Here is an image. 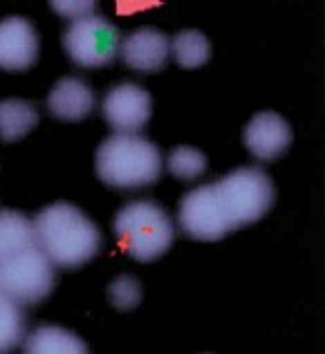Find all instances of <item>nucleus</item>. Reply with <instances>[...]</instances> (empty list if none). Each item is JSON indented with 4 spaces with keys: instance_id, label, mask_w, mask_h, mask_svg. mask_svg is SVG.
Here are the masks:
<instances>
[{
    "instance_id": "f257e3e1",
    "label": "nucleus",
    "mask_w": 325,
    "mask_h": 354,
    "mask_svg": "<svg viewBox=\"0 0 325 354\" xmlns=\"http://www.w3.org/2000/svg\"><path fill=\"white\" fill-rule=\"evenodd\" d=\"M36 242L54 267L79 269L101 249V231L83 211L68 202H54L34 218Z\"/></svg>"
},
{
    "instance_id": "f03ea898",
    "label": "nucleus",
    "mask_w": 325,
    "mask_h": 354,
    "mask_svg": "<svg viewBox=\"0 0 325 354\" xmlns=\"http://www.w3.org/2000/svg\"><path fill=\"white\" fill-rule=\"evenodd\" d=\"M97 175L113 189H142L162 175V153L139 135H113L97 148Z\"/></svg>"
},
{
    "instance_id": "7ed1b4c3",
    "label": "nucleus",
    "mask_w": 325,
    "mask_h": 354,
    "mask_svg": "<svg viewBox=\"0 0 325 354\" xmlns=\"http://www.w3.org/2000/svg\"><path fill=\"white\" fill-rule=\"evenodd\" d=\"M113 231L122 251L139 263L164 256L175 240L173 220L153 200H135L119 209Z\"/></svg>"
},
{
    "instance_id": "20e7f679",
    "label": "nucleus",
    "mask_w": 325,
    "mask_h": 354,
    "mask_svg": "<svg viewBox=\"0 0 325 354\" xmlns=\"http://www.w3.org/2000/svg\"><path fill=\"white\" fill-rule=\"evenodd\" d=\"M218 198L234 231L252 225L272 209L276 191L269 175L258 166H243L216 182Z\"/></svg>"
},
{
    "instance_id": "39448f33",
    "label": "nucleus",
    "mask_w": 325,
    "mask_h": 354,
    "mask_svg": "<svg viewBox=\"0 0 325 354\" xmlns=\"http://www.w3.org/2000/svg\"><path fill=\"white\" fill-rule=\"evenodd\" d=\"M54 265L39 242L0 258V287L18 305H39L54 292Z\"/></svg>"
},
{
    "instance_id": "423d86ee",
    "label": "nucleus",
    "mask_w": 325,
    "mask_h": 354,
    "mask_svg": "<svg viewBox=\"0 0 325 354\" xmlns=\"http://www.w3.org/2000/svg\"><path fill=\"white\" fill-rule=\"evenodd\" d=\"M63 48L79 68H104L113 63L122 48V34L104 16L74 21L63 34Z\"/></svg>"
},
{
    "instance_id": "0eeeda50",
    "label": "nucleus",
    "mask_w": 325,
    "mask_h": 354,
    "mask_svg": "<svg viewBox=\"0 0 325 354\" xmlns=\"http://www.w3.org/2000/svg\"><path fill=\"white\" fill-rule=\"evenodd\" d=\"M178 222L184 236L204 242L220 240L234 231L220 204L216 182L198 186L184 195L180 202Z\"/></svg>"
},
{
    "instance_id": "6e6552de",
    "label": "nucleus",
    "mask_w": 325,
    "mask_h": 354,
    "mask_svg": "<svg viewBox=\"0 0 325 354\" xmlns=\"http://www.w3.org/2000/svg\"><path fill=\"white\" fill-rule=\"evenodd\" d=\"M104 117L108 126L119 135H135L139 133L151 119L153 101L151 95L137 83H119V86L110 88L104 97Z\"/></svg>"
},
{
    "instance_id": "1a4fd4ad",
    "label": "nucleus",
    "mask_w": 325,
    "mask_h": 354,
    "mask_svg": "<svg viewBox=\"0 0 325 354\" xmlns=\"http://www.w3.org/2000/svg\"><path fill=\"white\" fill-rule=\"evenodd\" d=\"M39 59V34L23 16L0 21V68L7 72H25Z\"/></svg>"
},
{
    "instance_id": "9d476101",
    "label": "nucleus",
    "mask_w": 325,
    "mask_h": 354,
    "mask_svg": "<svg viewBox=\"0 0 325 354\" xmlns=\"http://www.w3.org/2000/svg\"><path fill=\"white\" fill-rule=\"evenodd\" d=\"M243 142L256 160L274 162L290 148L292 128L278 113L265 110V113H258L249 119L243 133Z\"/></svg>"
},
{
    "instance_id": "9b49d317",
    "label": "nucleus",
    "mask_w": 325,
    "mask_h": 354,
    "mask_svg": "<svg viewBox=\"0 0 325 354\" xmlns=\"http://www.w3.org/2000/svg\"><path fill=\"white\" fill-rule=\"evenodd\" d=\"M122 61L139 74L160 72L171 57V41L155 27H139L122 39Z\"/></svg>"
},
{
    "instance_id": "f8f14e48",
    "label": "nucleus",
    "mask_w": 325,
    "mask_h": 354,
    "mask_svg": "<svg viewBox=\"0 0 325 354\" xmlns=\"http://www.w3.org/2000/svg\"><path fill=\"white\" fill-rule=\"evenodd\" d=\"M45 106L61 121H81L95 110V92L79 77H63L52 86Z\"/></svg>"
},
{
    "instance_id": "ddd939ff",
    "label": "nucleus",
    "mask_w": 325,
    "mask_h": 354,
    "mask_svg": "<svg viewBox=\"0 0 325 354\" xmlns=\"http://www.w3.org/2000/svg\"><path fill=\"white\" fill-rule=\"evenodd\" d=\"M25 354H88L90 348L77 334L59 325H39L23 339Z\"/></svg>"
},
{
    "instance_id": "4468645a",
    "label": "nucleus",
    "mask_w": 325,
    "mask_h": 354,
    "mask_svg": "<svg viewBox=\"0 0 325 354\" xmlns=\"http://www.w3.org/2000/svg\"><path fill=\"white\" fill-rule=\"evenodd\" d=\"M39 124V110L32 101L3 99L0 101V142L12 144L23 139Z\"/></svg>"
},
{
    "instance_id": "2eb2a0df",
    "label": "nucleus",
    "mask_w": 325,
    "mask_h": 354,
    "mask_svg": "<svg viewBox=\"0 0 325 354\" xmlns=\"http://www.w3.org/2000/svg\"><path fill=\"white\" fill-rule=\"evenodd\" d=\"M30 245H36L34 220L21 211L0 209V258Z\"/></svg>"
},
{
    "instance_id": "dca6fc26",
    "label": "nucleus",
    "mask_w": 325,
    "mask_h": 354,
    "mask_svg": "<svg viewBox=\"0 0 325 354\" xmlns=\"http://www.w3.org/2000/svg\"><path fill=\"white\" fill-rule=\"evenodd\" d=\"M171 54L184 70H195L211 59V43L198 30H182L173 36Z\"/></svg>"
},
{
    "instance_id": "f3484780",
    "label": "nucleus",
    "mask_w": 325,
    "mask_h": 354,
    "mask_svg": "<svg viewBox=\"0 0 325 354\" xmlns=\"http://www.w3.org/2000/svg\"><path fill=\"white\" fill-rule=\"evenodd\" d=\"M25 339V316L21 305L0 287V354L12 352Z\"/></svg>"
},
{
    "instance_id": "a211bd4d",
    "label": "nucleus",
    "mask_w": 325,
    "mask_h": 354,
    "mask_svg": "<svg viewBox=\"0 0 325 354\" xmlns=\"http://www.w3.org/2000/svg\"><path fill=\"white\" fill-rule=\"evenodd\" d=\"M166 166H169L173 177L191 182V180H198V177L207 171V157H204V153H200L198 148L178 146L166 157Z\"/></svg>"
},
{
    "instance_id": "6ab92c4d",
    "label": "nucleus",
    "mask_w": 325,
    "mask_h": 354,
    "mask_svg": "<svg viewBox=\"0 0 325 354\" xmlns=\"http://www.w3.org/2000/svg\"><path fill=\"white\" fill-rule=\"evenodd\" d=\"M108 301L119 312L135 310L142 303V283L135 276L122 274L108 285Z\"/></svg>"
},
{
    "instance_id": "aec40b11",
    "label": "nucleus",
    "mask_w": 325,
    "mask_h": 354,
    "mask_svg": "<svg viewBox=\"0 0 325 354\" xmlns=\"http://www.w3.org/2000/svg\"><path fill=\"white\" fill-rule=\"evenodd\" d=\"M50 7L57 12L61 18H68V21H81V18L92 16V12L97 9L95 0H54Z\"/></svg>"
},
{
    "instance_id": "412c9836",
    "label": "nucleus",
    "mask_w": 325,
    "mask_h": 354,
    "mask_svg": "<svg viewBox=\"0 0 325 354\" xmlns=\"http://www.w3.org/2000/svg\"><path fill=\"white\" fill-rule=\"evenodd\" d=\"M160 3H117V12L119 14H133L139 12V9H148V7H157Z\"/></svg>"
}]
</instances>
